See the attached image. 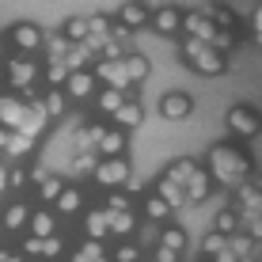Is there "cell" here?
Wrapping results in <instances>:
<instances>
[{
	"label": "cell",
	"instance_id": "e0dca14e",
	"mask_svg": "<svg viewBox=\"0 0 262 262\" xmlns=\"http://www.w3.org/2000/svg\"><path fill=\"white\" fill-rule=\"evenodd\" d=\"M137 118H141L137 106H125V111H122V122H137Z\"/></svg>",
	"mask_w": 262,
	"mask_h": 262
},
{
	"label": "cell",
	"instance_id": "6da1fadb",
	"mask_svg": "<svg viewBox=\"0 0 262 262\" xmlns=\"http://www.w3.org/2000/svg\"><path fill=\"white\" fill-rule=\"evenodd\" d=\"M228 122L236 125V129L243 133V137H255V133H258V114L243 111V106H239V111H232V114H228Z\"/></svg>",
	"mask_w": 262,
	"mask_h": 262
},
{
	"label": "cell",
	"instance_id": "ac0fdd59",
	"mask_svg": "<svg viewBox=\"0 0 262 262\" xmlns=\"http://www.w3.org/2000/svg\"><path fill=\"white\" fill-rule=\"evenodd\" d=\"M205 247H209V251H213V255H221V247H224V239H221V236H209V243H205Z\"/></svg>",
	"mask_w": 262,
	"mask_h": 262
},
{
	"label": "cell",
	"instance_id": "ba28073f",
	"mask_svg": "<svg viewBox=\"0 0 262 262\" xmlns=\"http://www.w3.org/2000/svg\"><path fill=\"white\" fill-rule=\"evenodd\" d=\"M111 228H114V232H129V228H133V216H129V213L111 216Z\"/></svg>",
	"mask_w": 262,
	"mask_h": 262
},
{
	"label": "cell",
	"instance_id": "9c48e42d",
	"mask_svg": "<svg viewBox=\"0 0 262 262\" xmlns=\"http://www.w3.org/2000/svg\"><path fill=\"white\" fill-rule=\"evenodd\" d=\"M61 190H65V186H61L57 179H46V183H42V198H61Z\"/></svg>",
	"mask_w": 262,
	"mask_h": 262
},
{
	"label": "cell",
	"instance_id": "9a60e30c",
	"mask_svg": "<svg viewBox=\"0 0 262 262\" xmlns=\"http://www.w3.org/2000/svg\"><path fill=\"white\" fill-rule=\"evenodd\" d=\"M76 205H80L76 194H61V209H76Z\"/></svg>",
	"mask_w": 262,
	"mask_h": 262
},
{
	"label": "cell",
	"instance_id": "7c38bea8",
	"mask_svg": "<svg viewBox=\"0 0 262 262\" xmlns=\"http://www.w3.org/2000/svg\"><path fill=\"white\" fill-rule=\"evenodd\" d=\"M118 106H122V95L118 92H106L103 95V111H118Z\"/></svg>",
	"mask_w": 262,
	"mask_h": 262
},
{
	"label": "cell",
	"instance_id": "4fadbf2b",
	"mask_svg": "<svg viewBox=\"0 0 262 262\" xmlns=\"http://www.w3.org/2000/svg\"><path fill=\"white\" fill-rule=\"evenodd\" d=\"M164 243H167V247H175V251H179V247H183L186 239H183V232H167V236H164Z\"/></svg>",
	"mask_w": 262,
	"mask_h": 262
},
{
	"label": "cell",
	"instance_id": "277c9868",
	"mask_svg": "<svg viewBox=\"0 0 262 262\" xmlns=\"http://www.w3.org/2000/svg\"><path fill=\"white\" fill-rule=\"evenodd\" d=\"M27 216H31V213H27V205H12V209L4 213V224H8V228H23Z\"/></svg>",
	"mask_w": 262,
	"mask_h": 262
},
{
	"label": "cell",
	"instance_id": "d6986e66",
	"mask_svg": "<svg viewBox=\"0 0 262 262\" xmlns=\"http://www.w3.org/2000/svg\"><path fill=\"white\" fill-rule=\"evenodd\" d=\"M148 209H152V216H164V213H167V202H152Z\"/></svg>",
	"mask_w": 262,
	"mask_h": 262
},
{
	"label": "cell",
	"instance_id": "3957f363",
	"mask_svg": "<svg viewBox=\"0 0 262 262\" xmlns=\"http://www.w3.org/2000/svg\"><path fill=\"white\" fill-rule=\"evenodd\" d=\"M125 175H129V167H125L122 160H106V164L99 167V179H103V183H122Z\"/></svg>",
	"mask_w": 262,
	"mask_h": 262
},
{
	"label": "cell",
	"instance_id": "8992f818",
	"mask_svg": "<svg viewBox=\"0 0 262 262\" xmlns=\"http://www.w3.org/2000/svg\"><path fill=\"white\" fill-rule=\"evenodd\" d=\"M99 141H103V152H122V133H103V137H99Z\"/></svg>",
	"mask_w": 262,
	"mask_h": 262
},
{
	"label": "cell",
	"instance_id": "ffe728a7",
	"mask_svg": "<svg viewBox=\"0 0 262 262\" xmlns=\"http://www.w3.org/2000/svg\"><path fill=\"white\" fill-rule=\"evenodd\" d=\"M118 258H122V262H133V258H137V251H133V247H122Z\"/></svg>",
	"mask_w": 262,
	"mask_h": 262
},
{
	"label": "cell",
	"instance_id": "52a82bcc",
	"mask_svg": "<svg viewBox=\"0 0 262 262\" xmlns=\"http://www.w3.org/2000/svg\"><path fill=\"white\" fill-rule=\"evenodd\" d=\"M50 232H53V221L46 213H38V216H34V236H50Z\"/></svg>",
	"mask_w": 262,
	"mask_h": 262
},
{
	"label": "cell",
	"instance_id": "7a4b0ae2",
	"mask_svg": "<svg viewBox=\"0 0 262 262\" xmlns=\"http://www.w3.org/2000/svg\"><path fill=\"white\" fill-rule=\"evenodd\" d=\"M186 111H190V99H186L183 92H175V95L164 99V118H183Z\"/></svg>",
	"mask_w": 262,
	"mask_h": 262
},
{
	"label": "cell",
	"instance_id": "5b68a950",
	"mask_svg": "<svg viewBox=\"0 0 262 262\" xmlns=\"http://www.w3.org/2000/svg\"><path fill=\"white\" fill-rule=\"evenodd\" d=\"M205 194H209V183H205V179L194 171V175H190V190H186V198H205Z\"/></svg>",
	"mask_w": 262,
	"mask_h": 262
},
{
	"label": "cell",
	"instance_id": "30bf717a",
	"mask_svg": "<svg viewBox=\"0 0 262 262\" xmlns=\"http://www.w3.org/2000/svg\"><path fill=\"white\" fill-rule=\"evenodd\" d=\"M69 88H72V95H84L88 88H92V80H88V76H72V84H69Z\"/></svg>",
	"mask_w": 262,
	"mask_h": 262
},
{
	"label": "cell",
	"instance_id": "5bb4252c",
	"mask_svg": "<svg viewBox=\"0 0 262 262\" xmlns=\"http://www.w3.org/2000/svg\"><path fill=\"white\" fill-rule=\"evenodd\" d=\"M61 106H65V103H61V95H50V99H46V111H50V114H61Z\"/></svg>",
	"mask_w": 262,
	"mask_h": 262
},
{
	"label": "cell",
	"instance_id": "2e32d148",
	"mask_svg": "<svg viewBox=\"0 0 262 262\" xmlns=\"http://www.w3.org/2000/svg\"><path fill=\"white\" fill-rule=\"evenodd\" d=\"M232 228H236V216H232V213H221V232H232Z\"/></svg>",
	"mask_w": 262,
	"mask_h": 262
},
{
	"label": "cell",
	"instance_id": "8fae6325",
	"mask_svg": "<svg viewBox=\"0 0 262 262\" xmlns=\"http://www.w3.org/2000/svg\"><path fill=\"white\" fill-rule=\"evenodd\" d=\"M15 42H19V46H34L38 38H34V31H31V27H27V31L19 27V31H15Z\"/></svg>",
	"mask_w": 262,
	"mask_h": 262
}]
</instances>
